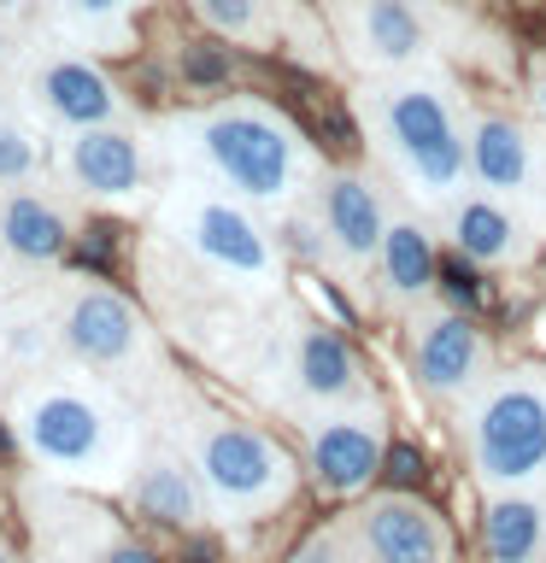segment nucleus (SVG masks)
I'll use <instances>...</instances> for the list:
<instances>
[{"label": "nucleus", "mask_w": 546, "mask_h": 563, "mask_svg": "<svg viewBox=\"0 0 546 563\" xmlns=\"http://www.w3.org/2000/svg\"><path fill=\"white\" fill-rule=\"evenodd\" d=\"M364 130L382 147V158L412 183L429 206H452L470 183V147L447 88L400 77L364 88Z\"/></svg>", "instance_id": "1"}, {"label": "nucleus", "mask_w": 546, "mask_h": 563, "mask_svg": "<svg viewBox=\"0 0 546 563\" xmlns=\"http://www.w3.org/2000/svg\"><path fill=\"white\" fill-rule=\"evenodd\" d=\"M194 153L236 200L282 206L312 183V153L288 118L259 100H229L218 112L194 118Z\"/></svg>", "instance_id": "2"}, {"label": "nucleus", "mask_w": 546, "mask_h": 563, "mask_svg": "<svg viewBox=\"0 0 546 563\" xmlns=\"http://www.w3.org/2000/svg\"><path fill=\"white\" fill-rule=\"evenodd\" d=\"M465 446L482 487H523L546 475V376L511 369L500 382H482L465 411Z\"/></svg>", "instance_id": "3"}, {"label": "nucleus", "mask_w": 546, "mask_h": 563, "mask_svg": "<svg viewBox=\"0 0 546 563\" xmlns=\"http://www.w3.org/2000/svg\"><path fill=\"white\" fill-rule=\"evenodd\" d=\"M18 440L35 464L59 475H106L123 464L118 411L77 382H47L18 399Z\"/></svg>", "instance_id": "4"}, {"label": "nucleus", "mask_w": 546, "mask_h": 563, "mask_svg": "<svg viewBox=\"0 0 546 563\" xmlns=\"http://www.w3.org/2000/svg\"><path fill=\"white\" fill-rule=\"evenodd\" d=\"M188 457L206 493L229 510H276L294 487V464L264 429L218 411H200L188 429Z\"/></svg>", "instance_id": "5"}, {"label": "nucleus", "mask_w": 546, "mask_h": 563, "mask_svg": "<svg viewBox=\"0 0 546 563\" xmlns=\"http://www.w3.org/2000/svg\"><path fill=\"white\" fill-rule=\"evenodd\" d=\"M405 358H412V376L423 382V394L470 399L476 387L488 382L493 346H488V334L476 329L470 311L429 306V311L412 317V329H405Z\"/></svg>", "instance_id": "6"}, {"label": "nucleus", "mask_w": 546, "mask_h": 563, "mask_svg": "<svg viewBox=\"0 0 546 563\" xmlns=\"http://www.w3.org/2000/svg\"><path fill=\"white\" fill-rule=\"evenodd\" d=\"M306 464L317 493L329 499H352L387 470V434L376 405H347V411H324L306 429Z\"/></svg>", "instance_id": "7"}, {"label": "nucleus", "mask_w": 546, "mask_h": 563, "mask_svg": "<svg viewBox=\"0 0 546 563\" xmlns=\"http://www.w3.org/2000/svg\"><path fill=\"white\" fill-rule=\"evenodd\" d=\"M183 241L206 271L241 282V288H271L276 282V246L253 223V211H241L236 200H188Z\"/></svg>", "instance_id": "8"}, {"label": "nucleus", "mask_w": 546, "mask_h": 563, "mask_svg": "<svg viewBox=\"0 0 546 563\" xmlns=\"http://www.w3.org/2000/svg\"><path fill=\"white\" fill-rule=\"evenodd\" d=\"M59 346L88 369H123L141 352V317L118 288L77 282L59 306Z\"/></svg>", "instance_id": "9"}, {"label": "nucleus", "mask_w": 546, "mask_h": 563, "mask_svg": "<svg viewBox=\"0 0 546 563\" xmlns=\"http://www.w3.org/2000/svg\"><path fill=\"white\" fill-rule=\"evenodd\" d=\"M352 540L370 563H452V528L405 487L370 499L352 517Z\"/></svg>", "instance_id": "10"}, {"label": "nucleus", "mask_w": 546, "mask_h": 563, "mask_svg": "<svg viewBox=\"0 0 546 563\" xmlns=\"http://www.w3.org/2000/svg\"><path fill=\"white\" fill-rule=\"evenodd\" d=\"M335 35L364 70H405L423 59L429 30L405 0H329Z\"/></svg>", "instance_id": "11"}, {"label": "nucleus", "mask_w": 546, "mask_h": 563, "mask_svg": "<svg viewBox=\"0 0 546 563\" xmlns=\"http://www.w3.org/2000/svg\"><path fill=\"white\" fill-rule=\"evenodd\" d=\"M317 223H324V241H329V258L335 264H370L382 253V235L394 223L382 188L370 176H352V170H335L324 176L317 188Z\"/></svg>", "instance_id": "12"}, {"label": "nucleus", "mask_w": 546, "mask_h": 563, "mask_svg": "<svg viewBox=\"0 0 546 563\" xmlns=\"http://www.w3.org/2000/svg\"><path fill=\"white\" fill-rule=\"evenodd\" d=\"M65 183L88 194V200H135L148 188V158L141 141L118 123H95V130H70L65 153H59Z\"/></svg>", "instance_id": "13"}, {"label": "nucleus", "mask_w": 546, "mask_h": 563, "mask_svg": "<svg viewBox=\"0 0 546 563\" xmlns=\"http://www.w3.org/2000/svg\"><path fill=\"white\" fill-rule=\"evenodd\" d=\"M465 147H470V183L476 188L500 194V200H528L540 188V147L517 118L470 112Z\"/></svg>", "instance_id": "14"}, {"label": "nucleus", "mask_w": 546, "mask_h": 563, "mask_svg": "<svg viewBox=\"0 0 546 563\" xmlns=\"http://www.w3.org/2000/svg\"><path fill=\"white\" fill-rule=\"evenodd\" d=\"M288 382L306 405H347L359 394V358L352 346L317 317L288 323Z\"/></svg>", "instance_id": "15"}, {"label": "nucleus", "mask_w": 546, "mask_h": 563, "mask_svg": "<svg viewBox=\"0 0 546 563\" xmlns=\"http://www.w3.org/2000/svg\"><path fill=\"white\" fill-rule=\"evenodd\" d=\"M452 246L488 271H505V264H523L528 258V229L523 218L511 211L500 194H458L452 200Z\"/></svg>", "instance_id": "16"}, {"label": "nucleus", "mask_w": 546, "mask_h": 563, "mask_svg": "<svg viewBox=\"0 0 546 563\" xmlns=\"http://www.w3.org/2000/svg\"><path fill=\"white\" fill-rule=\"evenodd\" d=\"M35 95H42L47 118L65 123V130H95V123H118L123 112V95L118 82L106 77L100 65L88 59H53L42 70V82H35Z\"/></svg>", "instance_id": "17"}, {"label": "nucleus", "mask_w": 546, "mask_h": 563, "mask_svg": "<svg viewBox=\"0 0 546 563\" xmlns=\"http://www.w3.org/2000/svg\"><path fill=\"white\" fill-rule=\"evenodd\" d=\"M0 246L18 264H59L70 253V223L47 194L7 188L0 194Z\"/></svg>", "instance_id": "18"}, {"label": "nucleus", "mask_w": 546, "mask_h": 563, "mask_svg": "<svg viewBox=\"0 0 546 563\" xmlns=\"http://www.w3.org/2000/svg\"><path fill=\"white\" fill-rule=\"evenodd\" d=\"M130 499H135L141 517L171 522V528H194V522L206 517V482H200V470L183 464V457H171V452L141 457L135 482H130Z\"/></svg>", "instance_id": "19"}, {"label": "nucleus", "mask_w": 546, "mask_h": 563, "mask_svg": "<svg viewBox=\"0 0 546 563\" xmlns=\"http://www.w3.org/2000/svg\"><path fill=\"white\" fill-rule=\"evenodd\" d=\"M376 271H382V294L394 299V306H417L423 294L440 288L435 235H429L417 218H394V223H387V235H382Z\"/></svg>", "instance_id": "20"}, {"label": "nucleus", "mask_w": 546, "mask_h": 563, "mask_svg": "<svg viewBox=\"0 0 546 563\" xmlns=\"http://www.w3.org/2000/svg\"><path fill=\"white\" fill-rule=\"evenodd\" d=\"M488 563H546V505L528 493H493L482 510Z\"/></svg>", "instance_id": "21"}, {"label": "nucleus", "mask_w": 546, "mask_h": 563, "mask_svg": "<svg viewBox=\"0 0 546 563\" xmlns=\"http://www.w3.org/2000/svg\"><path fill=\"white\" fill-rule=\"evenodd\" d=\"M35 170H42V141H35V130L0 112V188L30 183Z\"/></svg>", "instance_id": "22"}, {"label": "nucleus", "mask_w": 546, "mask_h": 563, "mask_svg": "<svg viewBox=\"0 0 546 563\" xmlns=\"http://www.w3.org/2000/svg\"><path fill=\"white\" fill-rule=\"evenodd\" d=\"M194 12L229 42H264V0H194Z\"/></svg>", "instance_id": "23"}, {"label": "nucleus", "mask_w": 546, "mask_h": 563, "mask_svg": "<svg viewBox=\"0 0 546 563\" xmlns=\"http://www.w3.org/2000/svg\"><path fill=\"white\" fill-rule=\"evenodd\" d=\"M482 276H488V264L465 258L458 246H452L447 258H440V294H447L458 311H476V306H488V282H482Z\"/></svg>", "instance_id": "24"}, {"label": "nucleus", "mask_w": 546, "mask_h": 563, "mask_svg": "<svg viewBox=\"0 0 546 563\" xmlns=\"http://www.w3.org/2000/svg\"><path fill=\"white\" fill-rule=\"evenodd\" d=\"M59 7L77 18V24H88V30H123L130 0H59Z\"/></svg>", "instance_id": "25"}, {"label": "nucleus", "mask_w": 546, "mask_h": 563, "mask_svg": "<svg viewBox=\"0 0 546 563\" xmlns=\"http://www.w3.org/2000/svg\"><path fill=\"white\" fill-rule=\"evenodd\" d=\"M183 70H188V82H200V88H218V82L229 77V59H223L218 47L194 42V47H183Z\"/></svg>", "instance_id": "26"}, {"label": "nucleus", "mask_w": 546, "mask_h": 563, "mask_svg": "<svg viewBox=\"0 0 546 563\" xmlns=\"http://www.w3.org/2000/svg\"><path fill=\"white\" fill-rule=\"evenodd\" d=\"M387 482H394V487H417L423 482V452L417 446H394V452H387Z\"/></svg>", "instance_id": "27"}, {"label": "nucleus", "mask_w": 546, "mask_h": 563, "mask_svg": "<svg viewBox=\"0 0 546 563\" xmlns=\"http://www.w3.org/2000/svg\"><path fill=\"white\" fill-rule=\"evenodd\" d=\"M294 563H347V545H341V534H312L294 552Z\"/></svg>", "instance_id": "28"}, {"label": "nucleus", "mask_w": 546, "mask_h": 563, "mask_svg": "<svg viewBox=\"0 0 546 563\" xmlns=\"http://www.w3.org/2000/svg\"><path fill=\"white\" fill-rule=\"evenodd\" d=\"M95 563H159L148 545H135V540H106L100 552H95Z\"/></svg>", "instance_id": "29"}, {"label": "nucleus", "mask_w": 546, "mask_h": 563, "mask_svg": "<svg viewBox=\"0 0 546 563\" xmlns=\"http://www.w3.org/2000/svg\"><path fill=\"white\" fill-rule=\"evenodd\" d=\"M35 12H42V0H0V18H7V24H30Z\"/></svg>", "instance_id": "30"}, {"label": "nucleus", "mask_w": 546, "mask_h": 563, "mask_svg": "<svg viewBox=\"0 0 546 563\" xmlns=\"http://www.w3.org/2000/svg\"><path fill=\"white\" fill-rule=\"evenodd\" d=\"M528 88H535V106H540V118H546V59L528 70Z\"/></svg>", "instance_id": "31"}, {"label": "nucleus", "mask_w": 546, "mask_h": 563, "mask_svg": "<svg viewBox=\"0 0 546 563\" xmlns=\"http://www.w3.org/2000/svg\"><path fill=\"white\" fill-rule=\"evenodd\" d=\"M7 53H12V24L0 18V59H7Z\"/></svg>", "instance_id": "32"}, {"label": "nucleus", "mask_w": 546, "mask_h": 563, "mask_svg": "<svg viewBox=\"0 0 546 563\" xmlns=\"http://www.w3.org/2000/svg\"><path fill=\"white\" fill-rule=\"evenodd\" d=\"M0 563H12V552H7V545H0Z\"/></svg>", "instance_id": "33"}, {"label": "nucleus", "mask_w": 546, "mask_h": 563, "mask_svg": "<svg viewBox=\"0 0 546 563\" xmlns=\"http://www.w3.org/2000/svg\"><path fill=\"white\" fill-rule=\"evenodd\" d=\"M405 7H423V0H405Z\"/></svg>", "instance_id": "34"}]
</instances>
